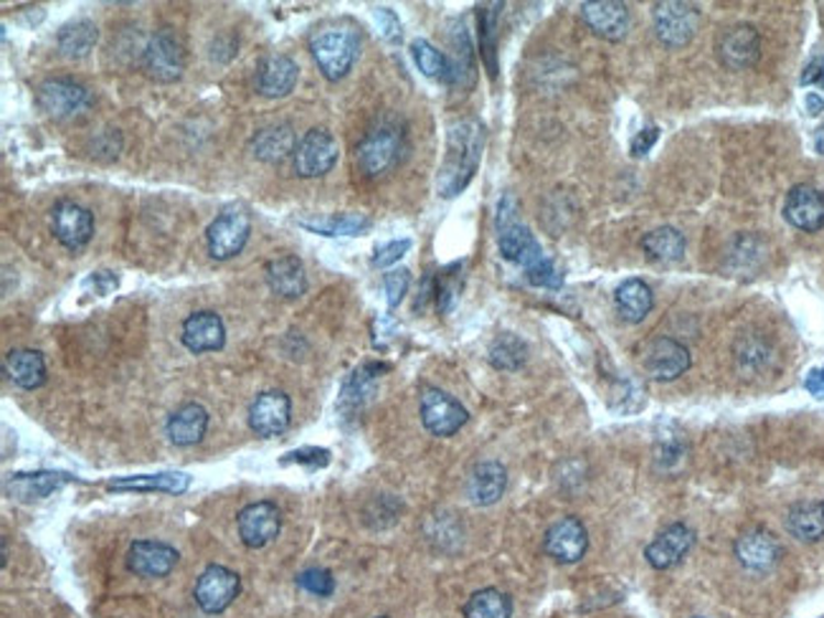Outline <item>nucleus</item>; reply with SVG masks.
<instances>
[{
  "instance_id": "nucleus-1",
  "label": "nucleus",
  "mask_w": 824,
  "mask_h": 618,
  "mask_svg": "<svg viewBox=\"0 0 824 618\" xmlns=\"http://www.w3.org/2000/svg\"><path fill=\"white\" fill-rule=\"evenodd\" d=\"M487 130L474 117H464L447 128L444 161L437 173V194L442 198H457L470 186L485 153Z\"/></svg>"
},
{
  "instance_id": "nucleus-2",
  "label": "nucleus",
  "mask_w": 824,
  "mask_h": 618,
  "mask_svg": "<svg viewBox=\"0 0 824 618\" xmlns=\"http://www.w3.org/2000/svg\"><path fill=\"white\" fill-rule=\"evenodd\" d=\"M406 155V132L402 124L383 120L365 132L355 147V165L365 178L378 180L398 168Z\"/></svg>"
},
{
  "instance_id": "nucleus-3",
  "label": "nucleus",
  "mask_w": 824,
  "mask_h": 618,
  "mask_svg": "<svg viewBox=\"0 0 824 618\" xmlns=\"http://www.w3.org/2000/svg\"><path fill=\"white\" fill-rule=\"evenodd\" d=\"M497 249L505 262H513L523 266V272L536 266L540 258H546V252L540 249L538 239L532 236L528 225H523L518 219V200L515 196L505 194L497 203Z\"/></svg>"
},
{
  "instance_id": "nucleus-4",
  "label": "nucleus",
  "mask_w": 824,
  "mask_h": 618,
  "mask_svg": "<svg viewBox=\"0 0 824 618\" xmlns=\"http://www.w3.org/2000/svg\"><path fill=\"white\" fill-rule=\"evenodd\" d=\"M358 52H361V36L353 29H322L310 41V54L328 81L345 79L353 69Z\"/></svg>"
},
{
  "instance_id": "nucleus-5",
  "label": "nucleus",
  "mask_w": 824,
  "mask_h": 618,
  "mask_svg": "<svg viewBox=\"0 0 824 618\" xmlns=\"http://www.w3.org/2000/svg\"><path fill=\"white\" fill-rule=\"evenodd\" d=\"M249 236H252V213H249V208L241 203L223 208L206 231L208 254L216 262H229V258L244 252Z\"/></svg>"
},
{
  "instance_id": "nucleus-6",
  "label": "nucleus",
  "mask_w": 824,
  "mask_h": 618,
  "mask_svg": "<svg viewBox=\"0 0 824 618\" xmlns=\"http://www.w3.org/2000/svg\"><path fill=\"white\" fill-rule=\"evenodd\" d=\"M36 104L52 120H74L91 107V91L69 77H54L36 87Z\"/></svg>"
},
{
  "instance_id": "nucleus-7",
  "label": "nucleus",
  "mask_w": 824,
  "mask_h": 618,
  "mask_svg": "<svg viewBox=\"0 0 824 618\" xmlns=\"http://www.w3.org/2000/svg\"><path fill=\"white\" fill-rule=\"evenodd\" d=\"M143 69L157 85H173L186 71V48L171 29H161L143 48Z\"/></svg>"
},
{
  "instance_id": "nucleus-8",
  "label": "nucleus",
  "mask_w": 824,
  "mask_h": 618,
  "mask_svg": "<svg viewBox=\"0 0 824 618\" xmlns=\"http://www.w3.org/2000/svg\"><path fill=\"white\" fill-rule=\"evenodd\" d=\"M419 416L424 429L431 437L449 439L470 421L468 408H464L454 396H449L442 388H424L421 400H419Z\"/></svg>"
},
{
  "instance_id": "nucleus-9",
  "label": "nucleus",
  "mask_w": 824,
  "mask_h": 618,
  "mask_svg": "<svg viewBox=\"0 0 824 618\" xmlns=\"http://www.w3.org/2000/svg\"><path fill=\"white\" fill-rule=\"evenodd\" d=\"M655 33L662 46L682 48L695 38L701 29V11L693 3H680V0H662L655 5L652 13Z\"/></svg>"
},
{
  "instance_id": "nucleus-10",
  "label": "nucleus",
  "mask_w": 824,
  "mask_h": 618,
  "mask_svg": "<svg viewBox=\"0 0 824 618\" xmlns=\"http://www.w3.org/2000/svg\"><path fill=\"white\" fill-rule=\"evenodd\" d=\"M340 147L338 140L330 135L328 130L315 128L299 140L297 153H295V173L299 178L312 180L328 175L338 165Z\"/></svg>"
},
{
  "instance_id": "nucleus-11",
  "label": "nucleus",
  "mask_w": 824,
  "mask_h": 618,
  "mask_svg": "<svg viewBox=\"0 0 824 618\" xmlns=\"http://www.w3.org/2000/svg\"><path fill=\"white\" fill-rule=\"evenodd\" d=\"M239 591H241L239 573L229 571V567H223V565H208L206 571L198 575L194 598L204 614H223L231 604H234Z\"/></svg>"
},
{
  "instance_id": "nucleus-12",
  "label": "nucleus",
  "mask_w": 824,
  "mask_h": 618,
  "mask_svg": "<svg viewBox=\"0 0 824 618\" xmlns=\"http://www.w3.org/2000/svg\"><path fill=\"white\" fill-rule=\"evenodd\" d=\"M52 231L64 249L79 254L95 236V216L74 200H59L52 211Z\"/></svg>"
},
{
  "instance_id": "nucleus-13",
  "label": "nucleus",
  "mask_w": 824,
  "mask_h": 618,
  "mask_svg": "<svg viewBox=\"0 0 824 618\" xmlns=\"http://www.w3.org/2000/svg\"><path fill=\"white\" fill-rule=\"evenodd\" d=\"M715 54H718L721 64L730 71L751 69L761 56L759 31L748 26V23H736V26L723 31L718 41H715Z\"/></svg>"
},
{
  "instance_id": "nucleus-14",
  "label": "nucleus",
  "mask_w": 824,
  "mask_h": 618,
  "mask_svg": "<svg viewBox=\"0 0 824 618\" xmlns=\"http://www.w3.org/2000/svg\"><path fill=\"white\" fill-rule=\"evenodd\" d=\"M293 423V400L282 390H264L249 406V426L256 437L274 439L282 437Z\"/></svg>"
},
{
  "instance_id": "nucleus-15",
  "label": "nucleus",
  "mask_w": 824,
  "mask_h": 618,
  "mask_svg": "<svg viewBox=\"0 0 824 618\" xmlns=\"http://www.w3.org/2000/svg\"><path fill=\"white\" fill-rule=\"evenodd\" d=\"M693 365L690 350L672 338H657L649 342L642 355V367L652 380H678Z\"/></svg>"
},
{
  "instance_id": "nucleus-16",
  "label": "nucleus",
  "mask_w": 824,
  "mask_h": 618,
  "mask_svg": "<svg viewBox=\"0 0 824 618\" xmlns=\"http://www.w3.org/2000/svg\"><path fill=\"white\" fill-rule=\"evenodd\" d=\"M543 550L553 558L556 563L573 565L586 555L589 550V532L579 517H561L546 530Z\"/></svg>"
},
{
  "instance_id": "nucleus-17",
  "label": "nucleus",
  "mask_w": 824,
  "mask_h": 618,
  "mask_svg": "<svg viewBox=\"0 0 824 618\" xmlns=\"http://www.w3.org/2000/svg\"><path fill=\"white\" fill-rule=\"evenodd\" d=\"M237 528L239 538L246 548L260 550L277 538L282 530V512L277 505L272 503H254L246 505L237 515Z\"/></svg>"
},
{
  "instance_id": "nucleus-18",
  "label": "nucleus",
  "mask_w": 824,
  "mask_h": 618,
  "mask_svg": "<svg viewBox=\"0 0 824 618\" xmlns=\"http://www.w3.org/2000/svg\"><path fill=\"white\" fill-rule=\"evenodd\" d=\"M734 550H736L738 563L751 573L773 571V567L779 565L781 555H784L781 542L773 538L769 530H761V528L740 532Z\"/></svg>"
},
{
  "instance_id": "nucleus-19",
  "label": "nucleus",
  "mask_w": 824,
  "mask_h": 618,
  "mask_svg": "<svg viewBox=\"0 0 824 618\" xmlns=\"http://www.w3.org/2000/svg\"><path fill=\"white\" fill-rule=\"evenodd\" d=\"M695 545V532L688 528L685 522H675L670 528H664L657 538L645 548L647 563L655 571H670L682 563L690 550Z\"/></svg>"
},
{
  "instance_id": "nucleus-20",
  "label": "nucleus",
  "mask_w": 824,
  "mask_h": 618,
  "mask_svg": "<svg viewBox=\"0 0 824 618\" xmlns=\"http://www.w3.org/2000/svg\"><path fill=\"white\" fill-rule=\"evenodd\" d=\"M180 342L186 345L188 353L204 355V353H216L227 345V328L223 320L211 309H201L186 317L180 330Z\"/></svg>"
},
{
  "instance_id": "nucleus-21",
  "label": "nucleus",
  "mask_w": 824,
  "mask_h": 618,
  "mask_svg": "<svg viewBox=\"0 0 824 618\" xmlns=\"http://www.w3.org/2000/svg\"><path fill=\"white\" fill-rule=\"evenodd\" d=\"M178 550L168 542L138 540L128 550V567L140 578H165L178 565Z\"/></svg>"
},
{
  "instance_id": "nucleus-22",
  "label": "nucleus",
  "mask_w": 824,
  "mask_h": 618,
  "mask_svg": "<svg viewBox=\"0 0 824 618\" xmlns=\"http://www.w3.org/2000/svg\"><path fill=\"white\" fill-rule=\"evenodd\" d=\"M299 66L293 56L270 54L256 66V91L266 99H282L297 87Z\"/></svg>"
},
{
  "instance_id": "nucleus-23",
  "label": "nucleus",
  "mask_w": 824,
  "mask_h": 618,
  "mask_svg": "<svg viewBox=\"0 0 824 618\" xmlns=\"http://www.w3.org/2000/svg\"><path fill=\"white\" fill-rule=\"evenodd\" d=\"M581 19L598 38L622 41L629 33V8L619 0H594L581 5Z\"/></svg>"
},
{
  "instance_id": "nucleus-24",
  "label": "nucleus",
  "mask_w": 824,
  "mask_h": 618,
  "mask_svg": "<svg viewBox=\"0 0 824 618\" xmlns=\"http://www.w3.org/2000/svg\"><path fill=\"white\" fill-rule=\"evenodd\" d=\"M784 219L799 231L814 233L824 229V196L814 186L799 183L787 196Z\"/></svg>"
},
{
  "instance_id": "nucleus-25",
  "label": "nucleus",
  "mask_w": 824,
  "mask_h": 618,
  "mask_svg": "<svg viewBox=\"0 0 824 618\" xmlns=\"http://www.w3.org/2000/svg\"><path fill=\"white\" fill-rule=\"evenodd\" d=\"M383 371H386V365L365 363L358 367L355 373H351V378L345 380V386L343 390H340V398H338V411L343 419H355V416L369 406V400L373 398V394H376V386H378V378Z\"/></svg>"
},
{
  "instance_id": "nucleus-26",
  "label": "nucleus",
  "mask_w": 824,
  "mask_h": 618,
  "mask_svg": "<svg viewBox=\"0 0 824 618\" xmlns=\"http://www.w3.org/2000/svg\"><path fill=\"white\" fill-rule=\"evenodd\" d=\"M69 482L77 479L64 472H19L6 479V495L19 503H36V499L52 497Z\"/></svg>"
},
{
  "instance_id": "nucleus-27",
  "label": "nucleus",
  "mask_w": 824,
  "mask_h": 618,
  "mask_svg": "<svg viewBox=\"0 0 824 618\" xmlns=\"http://www.w3.org/2000/svg\"><path fill=\"white\" fill-rule=\"evenodd\" d=\"M264 277L266 284H270V289L282 299H299L307 291L305 266L293 254L272 258V262L264 266Z\"/></svg>"
},
{
  "instance_id": "nucleus-28",
  "label": "nucleus",
  "mask_w": 824,
  "mask_h": 618,
  "mask_svg": "<svg viewBox=\"0 0 824 618\" xmlns=\"http://www.w3.org/2000/svg\"><path fill=\"white\" fill-rule=\"evenodd\" d=\"M507 489V470L501 462H480L468 477V497L472 505L490 507L501 503Z\"/></svg>"
},
{
  "instance_id": "nucleus-29",
  "label": "nucleus",
  "mask_w": 824,
  "mask_h": 618,
  "mask_svg": "<svg viewBox=\"0 0 824 618\" xmlns=\"http://www.w3.org/2000/svg\"><path fill=\"white\" fill-rule=\"evenodd\" d=\"M297 145L299 142H297L293 124L279 122V124H270V128L256 132V135L252 137V155L256 157V161L274 165V163L287 161L289 155H295Z\"/></svg>"
},
{
  "instance_id": "nucleus-30",
  "label": "nucleus",
  "mask_w": 824,
  "mask_h": 618,
  "mask_svg": "<svg viewBox=\"0 0 824 618\" xmlns=\"http://www.w3.org/2000/svg\"><path fill=\"white\" fill-rule=\"evenodd\" d=\"M3 367L8 380L23 390H36L46 383V361L39 350H11V353L6 355Z\"/></svg>"
},
{
  "instance_id": "nucleus-31",
  "label": "nucleus",
  "mask_w": 824,
  "mask_h": 618,
  "mask_svg": "<svg viewBox=\"0 0 824 618\" xmlns=\"http://www.w3.org/2000/svg\"><path fill=\"white\" fill-rule=\"evenodd\" d=\"M206 429L208 411L201 404H183L171 413L168 426H165L171 444L176 446H196L206 437Z\"/></svg>"
},
{
  "instance_id": "nucleus-32",
  "label": "nucleus",
  "mask_w": 824,
  "mask_h": 618,
  "mask_svg": "<svg viewBox=\"0 0 824 618\" xmlns=\"http://www.w3.org/2000/svg\"><path fill=\"white\" fill-rule=\"evenodd\" d=\"M190 487L186 472H161V474H138V477H120L107 482L110 492H165V495H183Z\"/></svg>"
},
{
  "instance_id": "nucleus-33",
  "label": "nucleus",
  "mask_w": 824,
  "mask_h": 618,
  "mask_svg": "<svg viewBox=\"0 0 824 618\" xmlns=\"http://www.w3.org/2000/svg\"><path fill=\"white\" fill-rule=\"evenodd\" d=\"M614 305H617V312L624 322L637 324L652 312V289H649L642 279H627L619 284L617 291H614Z\"/></svg>"
},
{
  "instance_id": "nucleus-34",
  "label": "nucleus",
  "mask_w": 824,
  "mask_h": 618,
  "mask_svg": "<svg viewBox=\"0 0 824 618\" xmlns=\"http://www.w3.org/2000/svg\"><path fill=\"white\" fill-rule=\"evenodd\" d=\"M97 38L99 31L95 23L89 19H74L64 23L59 33H56V46H59L62 56L79 62V58H87L91 54V48L97 46Z\"/></svg>"
},
{
  "instance_id": "nucleus-35",
  "label": "nucleus",
  "mask_w": 824,
  "mask_h": 618,
  "mask_svg": "<svg viewBox=\"0 0 824 618\" xmlns=\"http://www.w3.org/2000/svg\"><path fill=\"white\" fill-rule=\"evenodd\" d=\"M787 530L802 542H817L824 538V503L806 499L796 503L787 515Z\"/></svg>"
},
{
  "instance_id": "nucleus-36",
  "label": "nucleus",
  "mask_w": 824,
  "mask_h": 618,
  "mask_svg": "<svg viewBox=\"0 0 824 618\" xmlns=\"http://www.w3.org/2000/svg\"><path fill=\"white\" fill-rule=\"evenodd\" d=\"M685 249H688L685 236H682L678 229H672V225H660V229H652L649 233H645V239H642L645 256L652 258V262H660V264L680 262V258L685 256Z\"/></svg>"
},
{
  "instance_id": "nucleus-37",
  "label": "nucleus",
  "mask_w": 824,
  "mask_h": 618,
  "mask_svg": "<svg viewBox=\"0 0 824 618\" xmlns=\"http://www.w3.org/2000/svg\"><path fill=\"white\" fill-rule=\"evenodd\" d=\"M297 223L307 231L320 233V236H330V239L363 236V233L373 225L371 216H365V213H332V216H322V219H315V221L299 219Z\"/></svg>"
},
{
  "instance_id": "nucleus-38",
  "label": "nucleus",
  "mask_w": 824,
  "mask_h": 618,
  "mask_svg": "<svg viewBox=\"0 0 824 618\" xmlns=\"http://www.w3.org/2000/svg\"><path fill=\"white\" fill-rule=\"evenodd\" d=\"M411 58H414V64L419 66V71L424 74V77L442 81V85H454L452 62H449V56L439 52L435 44H429L427 38L411 41Z\"/></svg>"
},
{
  "instance_id": "nucleus-39",
  "label": "nucleus",
  "mask_w": 824,
  "mask_h": 618,
  "mask_svg": "<svg viewBox=\"0 0 824 618\" xmlns=\"http://www.w3.org/2000/svg\"><path fill=\"white\" fill-rule=\"evenodd\" d=\"M503 3H487L477 8V29H480V56L485 62L490 79H497V15H501Z\"/></svg>"
},
{
  "instance_id": "nucleus-40",
  "label": "nucleus",
  "mask_w": 824,
  "mask_h": 618,
  "mask_svg": "<svg viewBox=\"0 0 824 618\" xmlns=\"http://www.w3.org/2000/svg\"><path fill=\"white\" fill-rule=\"evenodd\" d=\"M513 600L507 593L497 588H482L472 593L464 604V618H510Z\"/></svg>"
},
{
  "instance_id": "nucleus-41",
  "label": "nucleus",
  "mask_w": 824,
  "mask_h": 618,
  "mask_svg": "<svg viewBox=\"0 0 824 618\" xmlns=\"http://www.w3.org/2000/svg\"><path fill=\"white\" fill-rule=\"evenodd\" d=\"M487 361L497 371H520L528 361V345L518 335H513V332H503L490 345Z\"/></svg>"
},
{
  "instance_id": "nucleus-42",
  "label": "nucleus",
  "mask_w": 824,
  "mask_h": 618,
  "mask_svg": "<svg viewBox=\"0 0 824 618\" xmlns=\"http://www.w3.org/2000/svg\"><path fill=\"white\" fill-rule=\"evenodd\" d=\"M454 46V56L449 58L452 62V71H454V85H464V77H468V85L474 81V52H472V38L468 33V26L462 21H452V33H449Z\"/></svg>"
},
{
  "instance_id": "nucleus-43",
  "label": "nucleus",
  "mask_w": 824,
  "mask_h": 618,
  "mask_svg": "<svg viewBox=\"0 0 824 618\" xmlns=\"http://www.w3.org/2000/svg\"><path fill=\"white\" fill-rule=\"evenodd\" d=\"M297 586L318 598H330L336 593V578L328 567H307L297 575Z\"/></svg>"
},
{
  "instance_id": "nucleus-44",
  "label": "nucleus",
  "mask_w": 824,
  "mask_h": 618,
  "mask_svg": "<svg viewBox=\"0 0 824 618\" xmlns=\"http://www.w3.org/2000/svg\"><path fill=\"white\" fill-rule=\"evenodd\" d=\"M457 272H460V264L449 266L439 277H435V299L442 314L454 307L457 295H460V277H457Z\"/></svg>"
},
{
  "instance_id": "nucleus-45",
  "label": "nucleus",
  "mask_w": 824,
  "mask_h": 618,
  "mask_svg": "<svg viewBox=\"0 0 824 618\" xmlns=\"http://www.w3.org/2000/svg\"><path fill=\"white\" fill-rule=\"evenodd\" d=\"M526 279L532 287L540 289H561L563 287V272L556 266L553 258H540L536 266L526 269Z\"/></svg>"
},
{
  "instance_id": "nucleus-46",
  "label": "nucleus",
  "mask_w": 824,
  "mask_h": 618,
  "mask_svg": "<svg viewBox=\"0 0 824 618\" xmlns=\"http://www.w3.org/2000/svg\"><path fill=\"white\" fill-rule=\"evenodd\" d=\"M411 287V272L409 269H394L383 274V289H386V302L391 309H396L404 302L406 291Z\"/></svg>"
},
{
  "instance_id": "nucleus-47",
  "label": "nucleus",
  "mask_w": 824,
  "mask_h": 618,
  "mask_svg": "<svg viewBox=\"0 0 824 618\" xmlns=\"http://www.w3.org/2000/svg\"><path fill=\"white\" fill-rule=\"evenodd\" d=\"M373 21H376L383 41H388V44H402L404 26L396 11H391V8H383V5L373 8Z\"/></svg>"
},
{
  "instance_id": "nucleus-48",
  "label": "nucleus",
  "mask_w": 824,
  "mask_h": 618,
  "mask_svg": "<svg viewBox=\"0 0 824 618\" xmlns=\"http://www.w3.org/2000/svg\"><path fill=\"white\" fill-rule=\"evenodd\" d=\"M411 249V239H396V241H388V244H383L376 249V254H373L371 264L378 266V269H386V266H394L402 262V258L409 254Z\"/></svg>"
},
{
  "instance_id": "nucleus-49",
  "label": "nucleus",
  "mask_w": 824,
  "mask_h": 618,
  "mask_svg": "<svg viewBox=\"0 0 824 618\" xmlns=\"http://www.w3.org/2000/svg\"><path fill=\"white\" fill-rule=\"evenodd\" d=\"M330 462V451L328 449H318V446H305L297 451H289V454L282 456V464H305L318 470V466H328Z\"/></svg>"
},
{
  "instance_id": "nucleus-50",
  "label": "nucleus",
  "mask_w": 824,
  "mask_h": 618,
  "mask_svg": "<svg viewBox=\"0 0 824 618\" xmlns=\"http://www.w3.org/2000/svg\"><path fill=\"white\" fill-rule=\"evenodd\" d=\"M120 287V277L110 269H99V272H91L89 277L85 279V289H91L95 291L97 297H107L112 295L114 289Z\"/></svg>"
},
{
  "instance_id": "nucleus-51",
  "label": "nucleus",
  "mask_w": 824,
  "mask_h": 618,
  "mask_svg": "<svg viewBox=\"0 0 824 618\" xmlns=\"http://www.w3.org/2000/svg\"><path fill=\"white\" fill-rule=\"evenodd\" d=\"M657 140H660V128H655V124H649V128L639 130L635 140H631V145H629L631 157H645L649 150L655 147Z\"/></svg>"
},
{
  "instance_id": "nucleus-52",
  "label": "nucleus",
  "mask_w": 824,
  "mask_h": 618,
  "mask_svg": "<svg viewBox=\"0 0 824 618\" xmlns=\"http://www.w3.org/2000/svg\"><path fill=\"white\" fill-rule=\"evenodd\" d=\"M802 87H817V89H824V58L817 56L812 58L810 64L804 66L802 71Z\"/></svg>"
},
{
  "instance_id": "nucleus-53",
  "label": "nucleus",
  "mask_w": 824,
  "mask_h": 618,
  "mask_svg": "<svg viewBox=\"0 0 824 618\" xmlns=\"http://www.w3.org/2000/svg\"><path fill=\"white\" fill-rule=\"evenodd\" d=\"M804 388L810 390V394L814 398H824V365L817 367V371H812L810 375H806Z\"/></svg>"
},
{
  "instance_id": "nucleus-54",
  "label": "nucleus",
  "mask_w": 824,
  "mask_h": 618,
  "mask_svg": "<svg viewBox=\"0 0 824 618\" xmlns=\"http://www.w3.org/2000/svg\"><path fill=\"white\" fill-rule=\"evenodd\" d=\"M806 112L817 117L824 112V99L820 95H806Z\"/></svg>"
},
{
  "instance_id": "nucleus-55",
  "label": "nucleus",
  "mask_w": 824,
  "mask_h": 618,
  "mask_svg": "<svg viewBox=\"0 0 824 618\" xmlns=\"http://www.w3.org/2000/svg\"><path fill=\"white\" fill-rule=\"evenodd\" d=\"M814 147H817L820 155H824V124H820L817 132H814Z\"/></svg>"
},
{
  "instance_id": "nucleus-56",
  "label": "nucleus",
  "mask_w": 824,
  "mask_h": 618,
  "mask_svg": "<svg viewBox=\"0 0 824 618\" xmlns=\"http://www.w3.org/2000/svg\"><path fill=\"white\" fill-rule=\"evenodd\" d=\"M378 618H388V616H378Z\"/></svg>"
},
{
  "instance_id": "nucleus-57",
  "label": "nucleus",
  "mask_w": 824,
  "mask_h": 618,
  "mask_svg": "<svg viewBox=\"0 0 824 618\" xmlns=\"http://www.w3.org/2000/svg\"><path fill=\"white\" fill-rule=\"evenodd\" d=\"M695 618H703V616H695Z\"/></svg>"
}]
</instances>
